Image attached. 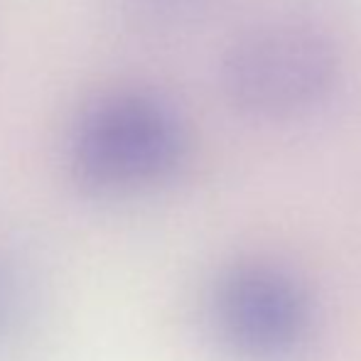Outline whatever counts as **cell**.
Instances as JSON below:
<instances>
[{
    "label": "cell",
    "instance_id": "obj_4",
    "mask_svg": "<svg viewBox=\"0 0 361 361\" xmlns=\"http://www.w3.org/2000/svg\"><path fill=\"white\" fill-rule=\"evenodd\" d=\"M32 288L10 261L0 258V354L13 349L32 322Z\"/></svg>",
    "mask_w": 361,
    "mask_h": 361
},
{
    "label": "cell",
    "instance_id": "obj_2",
    "mask_svg": "<svg viewBox=\"0 0 361 361\" xmlns=\"http://www.w3.org/2000/svg\"><path fill=\"white\" fill-rule=\"evenodd\" d=\"M337 54L322 35L298 25L248 30L226 49L221 86L243 111L288 116L310 109L329 91Z\"/></svg>",
    "mask_w": 361,
    "mask_h": 361
},
{
    "label": "cell",
    "instance_id": "obj_3",
    "mask_svg": "<svg viewBox=\"0 0 361 361\" xmlns=\"http://www.w3.org/2000/svg\"><path fill=\"white\" fill-rule=\"evenodd\" d=\"M212 324L236 357L286 361L310 334V302L293 276L266 263L226 271L212 293Z\"/></svg>",
    "mask_w": 361,
    "mask_h": 361
},
{
    "label": "cell",
    "instance_id": "obj_1",
    "mask_svg": "<svg viewBox=\"0 0 361 361\" xmlns=\"http://www.w3.org/2000/svg\"><path fill=\"white\" fill-rule=\"evenodd\" d=\"M187 157V128L167 96L140 86L114 89L76 114L67 165L84 192L104 200L167 185Z\"/></svg>",
    "mask_w": 361,
    "mask_h": 361
},
{
    "label": "cell",
    "instance_id": "obj_5",
    "mask_svg": "<svg viewBox=\"0 0 361 361\" xmlns=\"http://www.w3.org/2000/svg\"><path fill=\"white\" fill-rule=\"evenodd\" d=\"M138 3H143V5H152V8H157V5H177V3H185V0H138Z\"/></svg>",
    "mask_w": 361,
    "mask_h": 361
}]
</instances>
